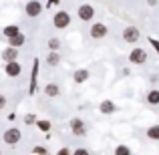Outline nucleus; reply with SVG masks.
<instances>
[{"mask_svg":"<svg viewBox=\"0 0 159 155\" xmlns=\"http://www.w3.org/2000/svg\"><path fill=\"white\" fill-rule=\"evenodd\" d=\"M70 24V14L66 10H57L52 16V26L58 28V30H65V28H69Z\"/></svg>","mask_w":159,"mask_h":155,"instance_id":"f257e3e1","label":"nucleus"},{"mask_svg":"<svg viewBox=\"0 0 159 155\" xmlns=\"http://www.w3.org/2000/svg\"><path fill=\"white\" fill-rule=\"evenodd\" d=\"M44 10L43 2L40 0H28L26 4H24V14L28 16V18H36V16H40Z\"/></svg>","mask_w":159,"mask_h":155,"instance_id":"f03ea898","label":"nucleus"},{"mask_svg":"<svg viewBox=\"0 0 159 155\" xmlns=\"http://www.w3.org/2000/svg\"><path fill=\"white\" fill-rule=\"evenodd\" d=\"M129 62L131 65H135V66H141V65H145L147 62V51L145 48H141V47H135L131 52H129Z\"/></svg>","mask_w":159,"mask_h":155,"instance_id":"7ed1b4c3","label":"nucleus"},{"mask_svg":"<svg viewBox=\"0 0 159 155\" xmlns=\"http://www.w3.org/2000/svg\"><path fill=\"white\" fill-rule=\"evenodd\" d=\"M20 139H22V133H20V129L18 127H8L6 131H4V135H2V141L6 145H16V143H20Z\"/></svg>","mask_w":159,"mask_h":155,"instance_id":"20e7f679","label":"nucleus"},{"mask_svg":"<svg viewBox=\"0 0 159 155\" xmlns=\"http://www.w3.org/2000/svg\"><path fill=\"white\" fill-rule=\"evenodd\" d=\"M69 127H70V133H73L75 137H85L87 135V125L83 119H79V117H73V119L69 121Z\"/></svg>","mask_w":159,"mask_h":155,"instance_id":"39448f33","label":"nucleus"},{"mask_svg":"<svg viewBox=\"0 0 159 155\" xmlns=\"http://www.w3.org/2000/svg\"><path fill=\"white\" fill-rule=\"evenodd\" d=\"M89 34H91V39L101 40V39H105V36L109 34V26L103 24V22H93V26L89 28Z\"/></svg>","mask_w":159,"mask_h":155,"instance_id":"423d86ee","label":"nucleus"},{"mask_svg":"<svg viewBox=\"0 0 159 155\" xmlns=\"http://www.w3.org/2000/svg\"><path fill=\"white\" fill-rule=\"evenodd\" d=\"M77 16H79V20H83V22H91V20L95 18L93 4H81V6L77 8Z\"/></svg>","mask_w":159,"mask_h":155,"instance_id":"0eeeda50","label":"nucleus"},{"mask_svg":"<svg viewBox=\"0 0 159 155\" xmlns=\"http://www.w3.org/2000/svg\"><path fill=\"white\" fill-rule=\"evenodd\" d=\"M4 73H6V77L16 79V77H20V73H22V65H20L18 61L4 62Z\"/></svg>","mask_w":159,"mask_h":155,"instance_id":"6e6552de","label":"nucleus"},{"mask_svg":"<svg viewBox=\"0 0 159 155\" xmlns=\"http://www.w3.org/2000/svg\"><path fill=\"white\" fill-rule=\"evenodd\" d=\"M141 39V30L137 26H125L123 28V40L125 43H137V40Z\"/></svg>","mask_w":159,"mask_h":155,"instance_id":"1a4fd4ad","label":"nucleus"},{"mask_svg":"<svg viewBox=\"0 0 159 155\" xmlns=\"http://www.w3.org/2000/svg\"><path fill=\"white\" fill-rule=\"evenodd\" d=\"M39 69H40V61H39V58H34V61H32V73H30V87H28V95H34V93H36Z\"/></svg>","mask_w":159,"mask_h":155,"instance_id":"9d476101","label":"nucleus"},{"mask_svg":"<svg viewBox=\"0 0 159 155\" xmlns=\"http://www.w3.org/2000/svg\"><path fill=\"white\" fill-rule=\"evenodd\" d=\"M2 61L4 62H10V61H18V48H14V47H6L2 51Z\"/></svg>","mask_w":159,"mask_h":155,"instance_id":"9b49d317","label":"nucleus"},{"mask_svg":"<svg viewBox=\"0 0 159 155\" xmlns=\"http://www.w3.org/2000/svg\"><path fill=\"white\" fill-rule=\"evenodd\" d=\"M89 77H91L89 69H77V71H75V73H73V81L77 83V85H81V83L89 81Z\"/></svg>","mask_w":159,"mask_h":155,"instance_id":"f8f14e48","label":"nucleus"},{"mask_svg":"<svg viewBox=\"0 0 159 155\" xmlns=\"http://www.w3.org/2000/svg\"><path fill=\"white\" fill-rule=\"evenodd\" d=\"M99 111H101L103 115H113V113L117 111V105L113 101H109V99H105V101H101V105H99Z\"/></svg>","mask_w":159,"mask_h":155,"instance_id":"ddd939ff","label":"nucleus"},{"mask_svg":"<svg viewBox=\"0 0 159 155\" xmlns=\"http://www.w3.org/2000/svg\"><path fill=\"white\" fill-rule=\"evenodd\" d=\"M44 95L51 97V99L58 97V95H61V87H58L57 83H47V85H44Z\"/></svg>","mask_w":159,"mask_h":155,"instance_id":"4468645a","label":"nucleus"},{"mask_svg":"<svg viewBox=\"0 0 159 155\" xmlns=\"http://www.w3.org/2000/svg\"><path fill=\"white\" fill-rule=\"evenodd\" d=\"M2 34H4V39H12V36L20 34V26L18 24H6L2 28Z\"/></svg>","mask_w":159,"mask_h":155,"instance_id":"2eb2a0df","label":"nucleus"},{"mask_svg":"<svg viewBox=\"0 0 159 155\" xmlns=\"http://www.w3.org/2000/svg\"><path fill=\"white\" fill-rule=\"evenodd\" d=\"M8 40V47H14V48H18V47H22L24 43H26V36L20 32V34H16V36H12V39H6Z\"/></svg>","mask_w":159,"mask_h":155,"instance_id":"dca6fc26","label":"nucleus"},{"mask_svg":"<svg viewBox=\"0 0 159 155\" xmlns=\"http://www.w3.org/2000/svg\"><path fill=\"white\" fill-rule=\"evenodd\" d=\"M47 65L48 66H58L61 65V52H48L47 54Z\"/></svg>","mask_w":159,"mask_h":155,"instance_id":"f3484780","label":"nucleus"},{"mask_svg":"<svg viewBox=\"0 0 159 155\" xmlns=\"http://www.w3.org/2000/svg\"><path fill=\"white\" fill-rule=\"evenodd\" d=\"M36 129H39V131H43V133H48L52 129V123L48 119H39V121H36Z\"/></svg>","mask_w":159,"mask_h":155,"instance_id":"a211bd4d","label":"nucleus"},{"mask_svg":"<svg viewBox=\"0 0 159 155\" xmlns=\"http://www.w3.org/2000/svg\"><path fill=\"white\" fill-rule=\"evenodd\" d=\"M147 139L159 141V123H157V125H151V127H147Z\"/></svg>","mask_w":159,"mask_h":155,"instance_id":"6ab92c4d","label":"nucleus"},{"mask_svg":"<svg viewBox=\"0 0 159 155\" xmlns=\"http://www.w3.org/2000/svg\"><path fill=\"white\" fill-rule=\"evenodd\" d=\"M47 47H48V51H52V52H58V51H61V39H57V36L48 39Z\"/></svg>","mask_w":159,"mask_h":155,"instance_id":"aec40b11","label":"nucleus"},{"mask_svg":"<svg viewBox=\"0 0 159 155\" xmlns=\"http://www.w3.org/2000/svg\"><path fill=\"white\" fill-rule=\"evenodd\" d=\"M147 103L149 105H159V89H151L147 93Z\"/></svg>","mask_w":159,"mask_h":155,"instance_id":"412c9836","label":"nucleus"},{"mask_svg":"<svg viewBox=\"0 0 159 155\" xmlns=\"http://www.w3.org/2000/svg\"><path fill=\"white\" fill-rule=\"evenodd\" d=\"M115 155H131V149L127 145H117L115 147Z\"/></svg>","mask_w":159,"mask_h":155,"instance_id":"4be33fe9","label":"nucleus"},{"mask_svg":"<svg viewBox=\"0 0 159 155\" xmlns=\"http://www.w3.org/2000/svg\"><path fill=\"white\" fill-rule=\"evenodd\" d=\"M36 121H39V119H36L34 113H26V115H24V123H26V125H36Z\"/></svg>","mask_w":159,"mask_h":155,"instance_id":"5701e85b","label":"nucleus"},{"mask_svg":"<svg viewBox=\"0 0 159 155\" xmlns=\"http://www.w3.org/2000/svg\"><path fill=\"white\" fill-rule=\"evenodd\" d=\"M70 155H91V151H89V149H85V147H77Z\"/></svg>","mask_w":159,"mask_h":155,"instance_id":"b1692460","label":"nucleus"},{"mask_svg":"<svg viewBox=\"0 0 159 155\" xmlns=\"http://www.w3.org/2000/svg\"><path fill=\"white\" fill-rule=\"evenodd\" d=\"M6 103H8L6 95H4V93H0V111H4V107H6Z\"/></svg>","mask_w":159,"mask_h":155,"instance_id":"393cba45","label":"nucleus"},{"mask_svg":"<svg viewBox=\"0 0 159 155\" xmlns=\"http://www.w3.org/2000/svg\"><path fill=\"white\" fill-rule=\"evenodd\" d=\"M32 151H34L36 155H47V149H44V147H40V145H36V147L32 149Z\"/></svg>","mask_w":159,"mask_h":155,"instance_id":"a878e982","label":"nucleus"},{"mask_svg":"<svg viewBox=\"0 0 159 155\" xmlns=\"http://www.w3.org/2000/svg\"><path fill=\"white\" fill-rule=\"evenodd\" d=\"M149 43H151V44H153V48H155V51L159 52V40H155L153 36H149Z\"/></svg>","mask_w":159,"mask_h":155,"instance_id":"bb28decb","label":"nucleus"},{"mask_svg":"<svg viewBox=\"0 0 159 155\" xmlns=\"http://www.w3.org/2000/svg\"><path fill=\"white\" fill-rule=\"evenodd\" d=\"M149 81H151L153 85H157V83H159V75H157V73H153L151 77H149Z\"/></svg>","mask_w":159,"mask_h":155,"instance_id":"cd10ccee","label":"nucleus"},{"mask_svg":"<svg viewBox=\"0 0 159 155\" xmlns=\"http://www.w3.org/2000/svg\"><path fill=\"white\" fill-rule=\"evenodd\" d=\"M57 155H70V151H69L66 147H62V149H58V153H57Z\"/></svg>","mask_w":159,"mask_h":155,"instance_id":"c85d7f7f","label":"nucleus"},{"mask_svg":"<svg viewBox=\"0 0 159 155\" xmlns=\"http://www.w3.org/2000/svg\"><path fill=\"white\" fill-rule=\"evenodd\" d=\"M58 2H61V0H48V2H47V8H52L54 4H58Z\"/></svg>","mask_w":159,"mask_h":155,"instance_id":"c756f323","label":"nucleus"},{"mask_svg":"<svg viewBox=\"0 0 159 155\" xmlns=\"http://www.w3.org/2000/svg\"><path fill=\"white\" fill-rule=\"evenodd\" d=\"M147 4L149 6H157V0H147Z\"/></svg>","mask_w":159,"mask_h":155,"instance_id":"7c9ffc66","label":"nucleus"},{"mask_svg":"<svg viewBox=\"0 0 159 155\" xmlns=\"http://www.w3.org/2000/svg\"><path fill=\"white\" fill-rule=\"evenodd\" d=\"M47 155H51V153H47Z\"/></svg>","mask_w":159,"mask_h":155,"instance_id":"2f4dec72","label":"nucleus"}]
</instances>
